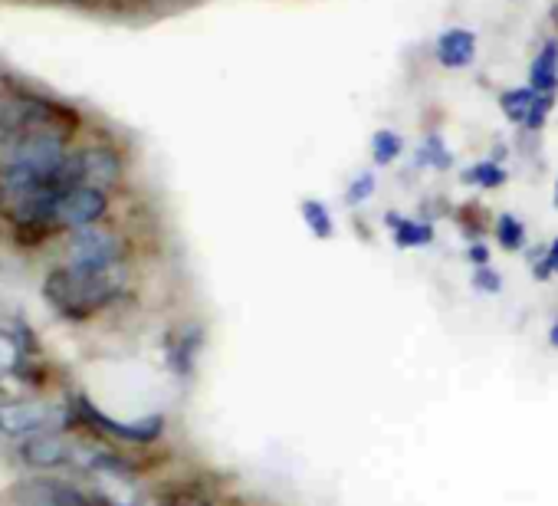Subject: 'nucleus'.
I'll use <instances>...</instances> for the list:
<instances>
[{
  "instance_id": "obj_1",
  "label": "nucleus",
  "mask_w": 558,
  "mask_h": 506,
  "mask_svg": "<svg viewBox=\"0 0 558 506\" xmlns=\"http://www.w3.org/2000/svg\"><path fill=\"white\" fill-rule=\"evenodd\" d=\"M125 290V267H60L46 276V299L66 316H89Z\"/></svg>"
},
{
  "instance_id": "obj_2",
  "label": "nucleus",
  "mask_w": 558,
  "mask_h": 506,
  "mask_svg": "<svg viewBox=\"0 0 558 506\" xmlns=\"http://www.w3.org/2000/svg\"><path fill=\"white\" fill-rule=\"evenodd\" d=\"M109 198L102 188H92V184H76V188L63 191L60 198L50 207V227H89L96 224L102 214H106Z\"/></svg>"
},
{
  "instance_id": "obj_3",
  "label": "nucleus",
  "mask_w": 558,
  "mask_h": 506,
  "mask_svg": "<svg viewBox=\"0 0 558 506\" xmlns=\"http://www.w3.org/2000/svg\"><path fill=\"white\" fill-rule=\"evenodd\" d=\"M66 267H112L122 263V240L109 227H79L66 247Z\"/></svg>"
},
{
  "instance_id": "obj_4",
  "label": "nucleus",
  "mask_w": 558,
  "mask_h": 506,
  "mask_svg": "<svg viewBox=\"0 0 558 506\" xmlns=\"http://www.w3.org/2000/svg\"><path fill=\"white\" fill-rule=\"evenodd\" d=\"M66 414L43 401H0V431L7 437H30L43 431H60Z\"/></svg>"
},
{
  "instance_id": "obj_5",
  "label": "nucleus",
  "mask_w": 558,
  "mask_h": 506,
  "mask_svg": "<svg viewBox=\"0 0 558 506\" xmlns=\"http://www.w3.org/2000/svg\"><path fill=\"white\" fill-rule=\"evenodd\" d=\"M79 414L106 434L119 437V441H132V444H151V441H158L161 431H165V421H161L158 414H151V418H142V421H132V424H122V421H112L109 414H102L86 398H79Z\"/></svg>"
},
{
  "instance_id": "obj_6",
  "label": "nucleus",
  "mask_w": 558,
  "mask_h": 506,
  "mask_svg": "<svg viewBox=\"0 0 558 506\" xmlns=\"http://www.w3.org/2000/svg\"><path fill=\"white\" fill-rule=\"evenodd\" d=\"M20 457L27 460L30 467L50 470V467H63L76 457V447L66 441L60 431H43V434H30L23 437L20 444Z\"/></svg>"
},
{
  "instance_id": "obj_7",
  "label": "nucleus",
  "mask_w": 558,
  "mask_h": 506,
  "mask_svg": "<svg viewBox=\"0 0 558 506\" xmlns=\"http://www.w3.org/2000/svg\"><path fill=\"white\" fill-rule=\"evenodd\" d=\"M434 56L444 69H467L476 56V33L467 27H450L437 37Z\"/></svg>"
},
{
  "instance_id": "obj_8",
  "label": "nucleus",
  "mask_w": 558,
  "mask_h": 506,
  "mask_svg": "<svg viewBox=\"0 0 558 506\" xmlns=\"http://www.w3.org/2000/svg\"><path fill=\"white\" fill-rule=\"evenodd\" d=\"M76 158H79V175H83V184H92V188L106 191L109 184H115L122 175V165H119V158H115L112 148L92 145V148H86V152H79Z\"/></svg>"
},
{
  "instance_id": "obj_9",
  "label": "nucleus",
  "mask_w": 558,
  "mask_h": 506,
  "mask_svg": "<svg viewBox=\"0 0 558 506\" xmlns=\"http://www.w3.org/2000/svg\"><path fill=\"white\" fill-rule=\"evenodd\" d=\"M23 500H27L30 506H96V500L86 497L83 490L66 487V483H56V480L30 483L27 493H23Z\"/></svg>"
},
{
  "instance_id": "obj_10",
  "label": "nucleus",
  "mask_w": 558,
  "mask_h": 506,
  "mask_svg": "<svg viewBox=\"0 0 558 506\" xmlns=\"http://www.w3.org/2000/svg\"><path fill=\"white\" fill-rule=\"evenodd\" d=\"M529 86L539 96H555L558 92V40H545L536 60L529 63Z\"/></svg>"
},
{
  "instance_id": "obj_11",
  "label": "nucleus",
  "mask_w": 558,
  "mask_h": 506,
  "mask_svg": "<svg viewBox=\"0 0 558 506\" xmlns=\"http://www.w3.org/2000/svg\"><path fill=\"white\" fill-rule=\"evenodd\" d=\"M388 227H391V240L404 250H414V247H427L430 240H434V227L427 221H414V217H404V214H394L388 211Z\"/></svg>"
},
{
  "instance_id": "obj_12",
  "label": "nucleus",
  "mask_w": 558,
  "mask_h": 506,
  "mask_svg": "<svg viewBox=\"0 0 558 506\" xmlns=\"http://www.w3.org/2000/svg\"><path fill=\"white\" fill-rule=\"evenodd\" d=\"M539 92L532 89L529 83L526 86H516V89H506L503 96H499V109H503V115L509 122H516L519 129L526 125V115L532 109V102H536Z\"/></svg>"
},
{
  "instance_id": "obj_13",
  "label": "nucleus",
  "mask_w": 558,
  "mask_h": 506,
  "mask_svg": "<svg viewBox=\"0 0 558 506\" xmlns=\"http://www.w3.org/2000/svg\"><path fill=\"white\" fill-rule=\"evenodd\" d=\"M299 214H302V221H306V227H309L312 237L329 240V237L335 234V221H332L329 207H325L322 201L306 198V201H302V207H299Z\"/></svg>"
},
{
  "instance_id": "obj_14",
  "label": "nucleus",
  "mask_w": 558,
  "mask_h": 506,
  "mask_svg": "<svg viewBox=\"0 0 558 506\" xmlns=\"http://www.w3.org/2000/svg\"><path fill=\"white\" fill-rule=\"evenodd\" d=\"M401 152H404V142H401L398 132L378 129L375 135H371V161H375V165L388 168L401 158Z\"/></svg>"
},
{
  "instance_id": "obj_15",
  "label": "nucleus",
  "mask_w": 558,
  "mask_h": 506,
  "mask_svg": "<svg viewBox=\"0 0 558 506\" xmlns=\"http://www.w3.org/2000/svg\"><path fill=\"white\" fill-rule=\"evenodd\" d=\"M450 161H453V155H450V148H447V142H444V135H440V132L424 135L421 152H417V165L434 168V171H447Z\"/></svg>"
},
{
  "instance_id": "obj_16",
  "label": "nucleus",
  "mask_w": 558,
  "mask_h": 506,
  "mask_svg": "<svg viewBox=\"0 0 558 506\" xmlns=\"http://www.w3.org/2000/svg\"><path fill=\"white\" fill-rule=\"evenodd\" d=\"M463 184H476V188L496 191L506 184V168L499 161H476L467 171H463Z\"/></svg>"
},
{
  "instance_id": "obj_17",
  "label": "nucleus",
  "mask_w": 558,
  "mask_h": 506,
  "mask_svg": "<svg viewBox=\"0 0 558 506\" xmlns=\"http://www.w3.org/2000/svg\"><path fill=\"white\" fill-rule=\"evenodd\" d=\"M496 240L503 250H522V244H526V227H522V221L516 214H503L496 221Z\"/></svg>"
},
{
  "instance_id": "obj_18",
  "label": "nucleus",
  "mask_w": 558,
  "mask_h": 506,
  "mask_svg": "<svg viewBox=\"0 0 558 506\" xmlns=\"http://www.w3.org/2000/svg\"><path fill=\"white\" fill-rule=\"evenodd\" d=\"M20 359H23V349H20L17 336H10V332L0 329V372H14Z\"/></svg>"
},
{
  "instance_id": "obj_19",
  "label": "nucleus",
  "mask_w": 558,
  "mask_h": 506,
  "mask_svg": "<svg viewBox=\"0 0 558 506\" xmlns=\"http://www.w3.org/2000/svg\"><path fill=\"white\" fill-rule=\"evenodd\" d=\"M375 175H371V171H362V175H358L352 184H348V191H345V198H348V204L352 207H358V204H365L371 194H375Z\"/></svg>"
},
{
  "instance_id": "obj_20",
  "label": "nucleus",
  "mask_w": 558,
  "mask_h": 506,
  "mask_svg": "<svg viewBox=\"0 0 558 506\" xmlns=\"http://www.w3.org/2000/svg\"><path fill=\"white\" fill-rule=\"evenodd\" d=\"M552 102H555V96H536V102H532V109H529V115H526V125H522V129L539 132L542 125H545V119H549Z\"/></svg>"
},
{
  "instance_id": "obj_21",
  "label": "nucleus",
  "mask_w": 558,
  "mask_h": 506,
  "mask_svg": "<svg viewBox=\"0 0 558 506\" xmlns=\"http://www.w3.org/2000/svg\"><path fill=\"white\" fill-rule=\"evenodd\" d=\"M473 286L483 293H499L503 290V280H499V273L493 267H476L473 270Z\"/></svg>"
},
{
  "instance_id": "obj_22",
  "label": "nucleus",
  "mask_w": 558,
  "mask_h": 506,
  "mask_svg": "<svg viewBox=\"0 0 558 506\" xmlns=\"http://www.w3.org/2000/svg\"><path fill=\"white\" fill-rule=\"evenodd\" d=\"M467 260L473 263V267H490V250H486L483 244H473L467 250Z\"/></svg>"
},
{
  "instance_id": "obj_23",
  "label": "nucleus",
  "mask_w": 558,
  "mask_h": 506,
  "mask_svg": "<svg viewBox=\"0 0 558 506\" xmlns=\"http://www.w3.org/2000/svg\"><path fill=\"white\" fill-rule=\"evenodd\" d=\"M545 267H549V273H558V237L545 247Z\"/></svg>"
},
{
  "instance_id": "obj_24",
  "label": "nucleus",
  "mask_w": 558,
  "mask_h": 506,
  "mask_svg": "<svg viewBox=\"0 0 558 506\" xmlns=\"http://www.w3.org/2000/svg\"><path fill=\"white\" fill-rule=\"evenodd\" d=\"M549 345H552V349H558V319L552 322V329H549Z\"/></svg>"
},
{
  "instance_id": "obj_25",
  "label": "nucleus",
  "mask_w": 558,
  "mask_h": 506,
  "mask_svg": "<svg viewBox=\"0 0 558 506\" xmlns=\"http://www.w3.org/2000/svg\"><path fill=\"white\" fill-rule=\"evenodd\" d=\"M555 207H558V181H555Z\"/></svg>"
}]
</instances>
